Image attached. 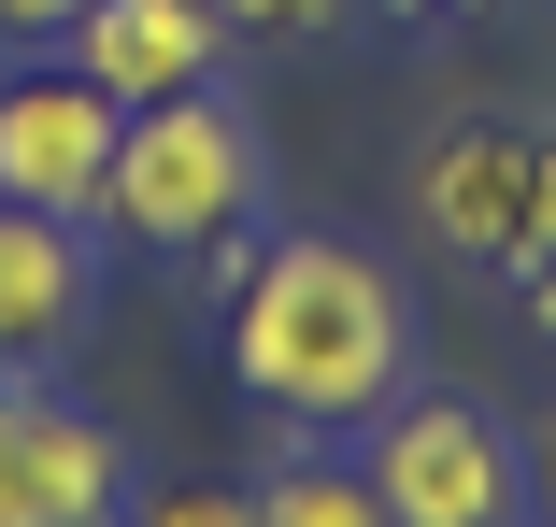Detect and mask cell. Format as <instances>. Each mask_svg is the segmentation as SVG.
<instances>
[{"mask_svg": "<svg viewBox=\"0 0 556 527\" xmlns=\"http://www.w3.org/2000/svg\"><path fill=\"white\" fill-rule=\"evenodd\" d=\"M229 385L286 428H371L414 371V313H400V271L328 243V229H286V243H229Z\"/></svg>", "mask_w": 556, "mask_h": 527, "instance_id": "obj_1", "label": "cell"}, {"mask_svg": "<svg viewBox=\"0 0 556 527\" xmlns=\"http://www.w3.org/2000/svg\"><path fill=\"white\" fill-rule=\"evenodd\" d=\"M257 115L229 86H172V100H129V129H115V185H100V229L143 243V257H214V243H243L257 229Z\"/></svg>", "mask_w": 556, "mask_h": 527, "instance_id": "obj_2", "label": "cell"}, {"mask_svg": "<svg viewBox=\"0 0 556 527\" xmlns=\"http://www.w3.org/2000/svg\"><path fill=\"white\" fill-rule=\"evenodd\" d=\"M400 527H528V442L471 399H386L371 413V457Z\"/></svg>", "mask_w": 556, "mask_h": 527, "instance_id": "obj_3", "label": "cell"}, {"mask_svg": "<svg viewBox=\"0 0 556 527\" xmlns=\"http://www.w3.org/2000/svg\"><path fill=\"white\" fill-rule=\"evenodd\" d=\"M414 229L442 257H485V271H528L556 243V129H442L414 157Z\"/></svg>", "mask_w": 556, "mask_h": 527, "instance_id": "obj_4", "label": "cell"}, {"mask_svg": "<svg viewBox=\"0 0 556 527\" xmlns=\"http://www.w3.org/2000/svg\"><path fill=\"white\" fill-rule=\"evenodd\" d=\"M143 471L86 399H58L43 371H0V527H129Z\"/></svg>", "mask_w": 556, "mask_h": 527, "instance_id": "obj_5", "label": "cell"}, {"mask_svg": "<svg viewBox=\"0 0 556 527\" xmlns=\"http://www.w3.org/2000/svg\"><path fill=\"white\" fill-rule=\"evenodd\" d=\"M115 129H129V100L86 86L72 57H58V72H0V200L100 215V185H115Z\"/></svg>", "mask_w": 556, "mask_h": 527, "instance_id": "obj_6", "label": "cell"}, {"mask_svg": "<svg viewBox=\"0 0 556 527\" xmlns=\"http://www.w3.org/2000/svg\"><path fill=\"white\" fill-rule=\"evenodd\" d=\"M86 299H100L86 215H43V200H0V371H43V357H72Z\"/></svg>", "mask_w": 556, "mask_h": 527, "instance_id": "obj_7", "label": "cell"}, {"mask_svg": "<svg viewBox=\"0 0 556 527\" xmlns=\"http://www.w3.org/2000/svg\"><path fill=\"white\" fill-rule=\"evenodd\" d=\"M214 57H229V15H214V0H86L72 15V72L115 86V100L214 86Z\"/></svg>", "mask_w": 556, "mask_h": 527, "instance_id": "obj_8", "label": "cell"}, {"mask_svg": "<svg viewBox=\"0 0 556 527\" xmlns=\"http://www.w3.org/2000/svg\"><path fill=\"white\" fill-rule=\"evenodd\" d=\"M257 527H400V513H386V485H371L357 457H271Z\"/></svg>", "mask_w": 556, "mask_h": 527, "instance_id": "obj_9", "label": "cell"}, {"mask_svg": "<svg viewBox=\"0 0 556 527\" xmlns=\"http://www.w3.org/2000/svg\"><path fill=\"white\" fill-rule=\"evenodd\" d=\"M129 527H257V485H143Z\"/></svg>", "mask_w": 556, "mask_h": 527, "instance_id": "obj_10", "label": "cell"}, {"mask_svg": "<svg viewBox=\"0 0 556 527\" xmlns=\"http://www.w3.org/2000/svg\"><path fill=\"white\" fill-rule=\"evenodd\" d=\"M214 15H229V43H243V29H257V43H300V29L343 15V0H214Z\"/></svg>", "mask_w": 556, "mask_h": 527, "instance_id": "obj_11", "label": "cell"}, {"mask_svg": "<svg viewBox=\"0 0 556 527\" xmlns=\"http://www.w3.org/2000/svg\"><path fill=\"white\" fill-rule=\"evenodd\" d=\"M86 0H0V43H72Z\"/></svg>", "mask_w": 556, "mask_h": 527, "instance_id": "obj_12", "label": "cell"}, {"mask_svg": "<svg viewBox=\"0 0 556 527\" xmlns=\"http://www.w3.org/2000/svg\"><path fill=\"white\" fill-rule=\"evenodd\" d=\"M514 285H528V329H542V343H556V243H542V257H528V271H514Z\"/></svg>", "mask_w": 556, "mask_h": 527, "instance_id": "obj_13", "label": "cell"}, {"mask_svg": "<svg viewBox=\"0 0 556 527\" xmlns=\"http://www.w3.org/2000/svg\"><path fill=\"white\" fill-rule=\"evenodd\" d=\"M514 442H528V499L556 513V413H542V428H514Z\"/></svg>", "mask_w": 556, "mask_h": 527, "instance_id": "obj_14", "label": "cell"}, {"mask_svg": "<svg viewBox=\"0 0 556 527\" xmlns=\"http://www.w3.org/2000/svg\"><path fill=\"white\" fill-rule=\"evenodd\" d=\"M414 15H485V0H414Z\"/></svg>", "mask_w": 556, "mask_h": 527, "instance_id": "obj_15", "label": "cell"}]
</instances>
